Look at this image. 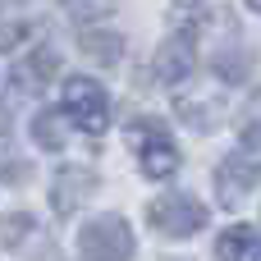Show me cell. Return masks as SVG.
<instances>
[{
  "mask_svg": "<svg viewBox=\"0 0 261 261\" xmlns=\"http://www.w3.org/2000/svg\"><path fill=\"white\" fill-rule=\"evenodd\" d=\"M128 142H133V151H138L147 179H170V174L179 170V147H174V138L165 133V124H156V119H133V124H128Z\"/></svg>",
  "mask_w": 261,
  "mask_h": 261,
  "instance_id": "6da1fadb",
  "label": "cell"
},
{
  "mask_svg": "<svg viewBox=\"0 0 261 261\" xmlns=\"http://www.w3.org/2000/svg\"><path fill=\"white\" fill-rule=\"evenodd\" d=\"M64 115H69L83 133L101 138V133L110 128V101H106L101 83H92V78H69V83H64Z\"/></svg>",
  "mask_w": 261,
  "mask_h": 261,
  "instance_id": "7a4b0ae2",
  "label": "cell"
},
{
  "mask_svg": "<svg viewBox=\"0 0 261 261\" xmlns=\"http://www.w3.org/2000/svg\"><path fill=\"white\" fill-rule=\"evenodd\" d=\"M78 257L83 261H128L133 257V234L119 216H101L78 234Z\"/></svg>",
  "mask_w": 261,
  "mask_h": 261,
  "instance_id": "3957f363",
  "label": "cell"
},
{
  "mask_svg": "<svg viewBox=\"0 0 261 261\" xmlns=\"http://www.w3.org/2000/svg\"><path fill=\"white\" fill-rule=\"evenodd\" d=\"M147 216H151V225H156L165 239H188V234H197V229L206 225V206H202L197 197H188V193L156 197Z\"/></svg>",
  "mask_w": 261,
  "mask_h": 261,
  "instance_id": "277c9868",
  "label": "cell"
},
{
  "mask_svg": "<svg viewBox=\"0 0 261 261\" xmlns=\"http://www.w3.org/2000/svg\"><path fill=\"white\" fill-rule=\"evenodd\" d=\"M193 69H197V32H193V28H179L174 37H165V41H161L156 73H161L165 83H184Z\"/></svg>",
  "mask_w": 261,
  "mask_h": 261,
  "instance_id": "5b68a950",
  "label": "cell"
},
{
  "mask_svg": "<svg viewBox=\"0 0 261 261\" xmlns=\"http://www.w3.org/2000/svg\"><path fill=\"white\" fill-rule=\"evenodd\" d=\"M92 193H96V174H92L87 165H64V170H55L50 206H55V216H73Z\"/></svg>",
  "mask_w": 261,
  "mask_h": 261,
  "instance_id": "8992f818",
  "label": "cell"
},
{
  "mask_svg": "<svg viewBox=\"0 0 261 261\" xmlns=\"http://www.w3.org/2000/svg\"><path fill=\"white\" fill-rule=\"evenodd\" d=\"M257 165L248 161V156H229L220 170H216V197H220V206H239L243 202V193L257 184Z\"/></svg>",
  "mask_w": 261,
  "mask_h": 261,
  "instance_id": "52a82bcc",
  "label": "cell"
},
{
  "mask_svg": "<svg viewBox=\"0 0 261 261\" xmlns=\"http://www.w3.org/2000/svg\"><path fill=\"white\" fill-rule=\"evenodd\" d=\"M216 257L220 261H261V234L252 225H229L216 239Z\"/></svg>",
  "mask_w": 261,
  "mask_h": 261,
  "instance_id": "ba28073f",
  "label": "cell"
},
{
  "mask_svg": "<svg viewBox=\"0 0 261 261\" xmlns=\"http://www.w3.org/2000/svg\"><path fill=\"white\" fill-rule=\"evenodd\" d=\"M64 110H41L37 119H32V138H37V147H46V151H60L64 142H69V128H64Z\"/></svg>",
  "mask_w": 261,
  "mask_h": 261,
  "instance_id": "9c48e42d",
  "label": "cell"
},
{
  "mask_svg": "<svg viewBox=\"0 0 261 261\" xmlns=\"http://www.w3.org/2000/svg\"><path fill=\"white\" fill-rule=\"evenodd\" d=\"M119 50H124V37L119 32H83V55L96 60V64H119Z\"/></svg>",
  "mask_w": 261,
  "mask_h": 261,
  "instance_id": "30bf717a",
  "label": "cell"
},
{
  "mask_svg": "<svg viewBox=\"0 0 261 261\" xmlns=\"http://www.w3.org/2000/svg\"><path fill=\"white\" fill-rule=\"evenodd\" d=\"M211 64H216V73H220L225 83H239V78H248V69H252V55H248L243 46H225V55H216Z\"/></svg>",
  "mask_w": 261,
  "mask_h": 261,
  "instance_id": "8fae6325",
  "label": "cell"
},
{
  "mask_svg": "<svg viewBox=\"0 0 261 261\" xmlns=\"http://www.w3.org/2000/svg\"><path fill=\"white\" fill-rule=\"evenodd\" d=\"M23 37H28V28L18 18H0V50H18Z\"/></svg>",
  "mask_w": 261,
  "mask_h": 261,
  "instance_id": "7c38bea8",
  "label": "cell"
},
{
  "mask_svg": "<svg viewBox=\"0 0 261 261\" xmlns=\"http://www.w3.org/2000/svg\"><path fill=\"white\" fill-rule=\"evenodd\" d=\"M23 229H32V220H28V216H5V220H0V243H18V239H23Z\"/></svg>",
  "mask_w": 261,
  "mask_h": 261,
  "instance_id": "4fadbf2b",
  "label": "cell"
},
{
  "mask_svg": "<svg viewBox=\"0 0 261 261\" xmlns=\"http://www.w3.org/2000/svg\"><path fill=\"white\" fill-rule=\"evenodd\" d=\"M55 69H60L55 50H37V55H32V78H37V83H46V78H50Z\"/></svg>",
  "mask_w": 261,
  "mask_h": 261,
  "instance_id": "5bb4252c",
  "label": "cell"
},
{
  "mask_svg": "<svg viewBox=\"0 0 261 261\" xmlns=\"http://www.w3.org/2000/svg\"><path fill=\"white\" fill-rule=\"evenodd\" d=\"M248 5H252V9H261V0H248Z\"/></svg>",
  "mask_w": 261,
  "mask_h": 261,
  "instance_id": "9a60e30c",
  "label": "cell"
}]
</instances>
